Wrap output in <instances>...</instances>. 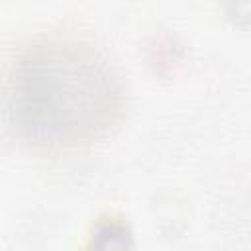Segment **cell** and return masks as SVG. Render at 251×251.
I'll return each instance as SVG.
<instances>
[{
	"label": "cell",
	"instance_id": "obj_1",
	"mask_svg": "<svg viewBox=\"0 0 251 251\" xmlns=\"http://www.w3.org/2000/svg\"><path fill=\"white\" fill-rule=\"evenodd\" d=\"M120 80L94 47L55 39L20 61L10 110L27 137L75 143L106 129L120 112Z\"/></svg>",
	"mask_w": 251,
	"mask_h": 251
}]
</instances>
